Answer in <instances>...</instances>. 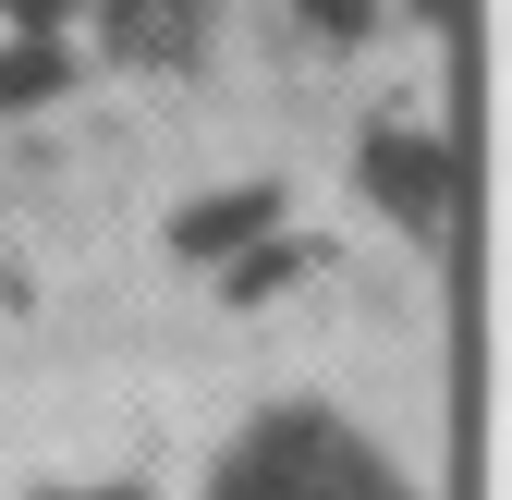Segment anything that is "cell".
Returning <instances> with one entry per match:
<instances>
[{
  "label": "cell",
  "mask_w": 512,
  "mask_h": 500,
  "mask_svg": "<svg viewBox=\"0 0 512 500\" xmlns=\"http://www.w3.org/2000/svg\"><path fill=\"white\" fill-rule=\"evenodd\" d=\"M354 183H366V196L391 208L415 244H439V232L464 220V196H452V147H439V135H415V122H378V135L354 147Z\"/></svg>",
  "instance_id": "1"
},
{
  "label": "cell",
  "mask_w": 512,
  "mask_h": 500,
  "mask_svg": "<svg viewBox=\"0 0 512 500\" xmlns=\"http://www.w3.org/2000/svg\"><path fill=\"white\" fill-rule=\"evenodd\" d=\"M281 220V196H208V208H183V257H220V244H244V232H269Z\"/></svg>",
  "instance_id": "2"
},
{
  "label": "cell",
  "mask_w": 512,
  "mask_h": 500,
  "mask_svg": "<svg viewBox=\"0 0 512 500\" xmlns=\"http://www.w3.org/2000/svg\"><path fill=\"white\" fill-rule=\"evenodd\" d=\"M305 500H415V488L378 464L366 440H330V464H317V488H305Z\"/></svg>",
  "instance_id": "3"
},
{
  "label": "cell",
  "mask_w": 512,
  "mask_h": 500,
  "mask_svg": "<svg viewBox=\"0 0 512 500\" xmlns=\"http://www.w3.org/2000/svg\"><path fill=\"white\" fill-rule=\"evenodd\" d=\"M49 86H61V49L49 37H25L13 61H0V110H13V98H49Z\"/></svg>",
  "instance_id": "4"
},
{
  "label": "cell",
  "mask_w": 512,
  "mask_h": 500,
  "mask_svg": "<svg viewBox=\"0 0 512 500\" xmlns=\"http://www.w3.org/2000/svg\"><path fill=\"white\" fill-rule=\"evenodd\" d=\"M305 25H317V37H330V49H354V37L378 25V0H305Z\"/></svg>",
  "instance_id": "5"
},
{
  "label": "cell",
  "mask_w": 512,
  "mask_h": 500,
  "mask_svg": "<svg viewBox=\"0 0 512 500\" xmlns=\"http://www.w3.org/2000/svg\"><path fill=\"white\" fill-rule=\"evenodd\" d=\"M0 13H13V37H49L61 13H86V0H0Z\"/></svg>",
  "instance_id": "6"
},
{
  "label": "cell",
  "mask_w": 512,
  "mask_h": 500,
  "mask_svg": "<svg viewBox=\"0 0 512 500\" xmlns=\"http://www.w3.org/2000/svg\"><path fill=\"white\" fill-rule=\"evenodd\" d=\"M49 500H147V488H49Z\"/></svg>",
  "instance_id": "7"
}]
</instances>
